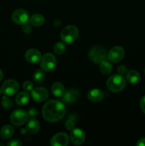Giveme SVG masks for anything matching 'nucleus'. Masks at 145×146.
Returning a JSON list of instances; mask_svg holds the SVG:
<instances>
[{
  "mask_svg": "<svg viewBox=\"0 0 145 146\" xmlns=\"http://www.w3.org/2000/svg\"><path fill=\"white\" fill-rule=\"evenodd\" d=\"M65 106L61 101L51 100L44 104L42 109L43 117L49 122H56L62 119L65 115Z\"/></svg>",
  "mask_w": 145,
  "mask_h": 146,
  "instance_id": "1",
  "label": "nucleus"
},
{
  "mask_svg": "<svg viewBox=\"0 0 145 146\" xmlns=\"http://www.w3.org/2000/svg\"><path fill=\"white\" fill-rule=\"evenodd\" d=\"M126 81L120 74H116L109 77L107 81L108 89L112 92H119L125 88Z\"/></svg>",
  "mask_w": 145,
  "mask_h": 146,
  "instance_id": "2",
  "label": "nucleus"
},
{
  "mask_svg": "<svg viewBox=\"0 0 145 146\" xmlns=\"http://www.w3.org/2000/svg\"><path fill=\"white\" fill-rule=\"evenodd\" d=\"M79 30L75 26L68 25L61 32V38L65 44H71L78 38Z\"/></svg>",
  "mask_w": 145,
  "mask_h": 146,
  "instance_id": "3",
  "label": "nucleus"
},
{
  "mask_svg": "<svg viewBox=\"0 0 145 146\" xmlns=\"http://www.w3.org/2000/svg\"><path fill=\"white\" fill-rule=\"evenodd\" d=\"M56 65V58L50 53L44 54L41 58V67L43 71L49 72L54 69Z\"/></svg>",
  "mask_w": 145,
  "mask_h": 146,
  "instance_id": "4",
  "label": "nucleus"
},
{
  "mask_svg": "<svg viewBox=\"0 0 145 146\" xmlns=\"http://www.w3.org/2000/svg\"><path fill=\"white\" fill-rule=\"evenodd\" d=\"M28 119V114L24 110L18 109L13 111L10 115V121L14 125L19 126L25 123Z\"/></svg>",
  "mask_w": 145,
  "mask_h": 146,
  "instance_id": "5",
  "label": "nucleus"
},
{
  "mask_svg": "<svg viewBox=\"0 0 145 146\" xmlns=\"http://www.w3.org/2000/svg\"><path fill=\"white\" fill-rule=\"evenodd\" d=\"M107 52L105 48L97 46L91 48L89 52V58L92 62L95 64H100L102 61L105 60Z\"/></svg>",
  "mask_w": 145,
  "mask_h": 146,
  "instance_id": "6",
  "label": "nucleus"
},
{
  "mask_svg": "<svg viewBox=\"0 0 145 146\" xmlns=\"http://www.w3.org/2000/svg\"><path fill=\"white\" fill-rule=\"evenodd\" d=\"M18 89H19V85L18 82L12 79L6 81L1 87V91L3 94L7 96L15 95L18 92Z\"/></svg>",
  "mask_w": 145,
  "mask_h": 146,
  "instance_id": "7",
  "label": "nucleus"
},
{
  "mask_svg": "<svg viewBox=\"0 0 145 146\" xmlns=\"http://www.w3.org/2000/svg\"><path fill=\"white\" fill-rule=\"evenodd\" d=\"M125 56V50L121 46H115L109 51L107 58L111 62L118 63Z\"/></svg>",
  "mask_w": 145,
  "mask_h": 146,
  "instance_id": "8",
  "label": "nucleus"
},
{
  "mask_svg": "<svg viewBox=\"0 0 145 146\" xmlns=\"http://www.w3.org/2000/svg\"><path fill=\"white\" fill-rule=\"evenodd\" d=\"M85 133L80 128H74L71 133V141L74 145H80L85 142Z\"/></svg>",
  "mask_w": 145,
  "mask_h": 146,
  "instance_id": "9",
  "label": "nucleus"
},
{
  "mask_svg": "<svg viewBox=\"0 0 145 146\" xmlns=\"http://www.w3.org/2000/svg\"><path fill=\"white\" fill-rule=\"evenodd\" d=\"M48 96V91L43 87H38L31 91V97L36 102H43L47 99Z\"/></svg>",
  "mask_w": 145,
  "mask_h": 146,
  "instance_id": "10",
  "label": "nucleus"
},
{
  "mask_svg": "<svg viewBox=\"0 0 145 146\" xmlns=\"http://www.w3.org/2000/svg\"><path fill=\"white\" fill-rule=\"evenodd\" d=\"M69 143V137L65 133H58L53 135L51 141L53 146H66Z\"/></svg>",
  "mask_w": 145,
  "mask_h": 146,
  "instance_id": "11",
  "label": "nucleus"
},
{
  "mask_svg": "<svg viewBox=\"0 0 145 146\" xmlns=\"http://www.w3.org/2000/svg\"><path fill=\"white\" fill-rule=\"evenodd\" d=\"M13 21L17 24H24L28 20V13L24 9H18L12 14Z\"/></svg>",
  "mask_w": 145,
  "mask_h": 146,
  "instance_id": "12",
  "label": "nucleus"
},
{
  "mask_svg": "<svg viewBox=\"0 0 145 146\" xmlns=\"http://www.w3.org/2000/svg\"><path fill=\"white\" fill-rule=\"evenodd\" d=\"M26 60L31 64H36L41 61V54L38 50L35 48H31L26 52Z\"/></svg>",
  "mask_w": 145,
  "mask_h": 146,
  "instance_id": "13",
  "label": "nucleus"
},
{
  "mask_svg": "<svg viewBox=\"0 0 145 146\" xmlns=\"http://www.w3.org/2000/svg\"><path fill=\"white\" fill-rule=\"evenodd\" d=\"M79 93L75 89H70L63 95V101L68 104L76 102L79 98Z\"/></svg>",
  "mask_w": 145,
  "mask_h": 146,
  "instance_id": "14",
  "label": "nucleus"
},
{
  "mask_svg": "<svg viewBox=\"0 0 145 146\" xmlns=\"http://www.w3.org/2000/svg\"><path fill=\"white\" fill-rule=\"evenodd\" d=\"M104 94L98 88L90 90L88 94V98L92 102H100L103 99Z\"/></svg>",
  "mask_w": 145,
  "mask_h": 146,
  "instance_id": "15",
  "label": "nucleus"
},
{
  "mask_svg": "<svg viewBox=\"0 0 145 146\" xmlns=\"http://www.w3.org/2000/svg\"><path fill=\"white\" fill-rule=\"evenodd\" d=\"M51 91L55 96L61 97L65 93V88L61 83L55 82L51 86Z\"/></svg>",
  "mask_w": 145,
  "mask_h": 146,
  "instance_id": "16",
  "label": "nucleus"
},
{
  "mask_svg": "<svg viewBox=\"0 0 145 146\" xmlns=\"http://www.w3.org/2000/svg\"><path fill=\"white\" fill-rule=\"evenodd\" d=\"M26 128L28 132L31 133H36L37 132H38V131L40 129L39 122L36 119H35V118H31L27 123Z\"/></svg>",
  "mask_w": 145,
  "mask_h": 146,
  "instance_id": "17",
  "label": "nucleus"
},
{
  "mask_svg": "<svg viewBox=\"0 0 145 146\" xmlns=\"http://www.w3.org/2000/svg\"><path fill=\"white\" fill-rule=\"evenodd\" d=\"M14 130L12 126L9 125H4L0 131V135L3 139H9L14 135Z\"/></svg>",
  "mask_w": 145,
  "mask_h": 146,
  "instance_id": "18",
  "label": "nucleus"
},
{
  "mask_svg": "<svg viewBox=\"0 0 145 146\" xmlns=\"http://www.w3.org/2000/svg\"><path fill=\"white\" fill-rule=\"evenodd\" d=\"M30 23L34 27H41L45 22V19L41 14H35L30 18Z\"/></svg>",
  "mask_w": 145,
  "mask_h": 146,
  "instance_id": "19",
  "label": "nucleus"
},
{
  "mask_svg": "<svg viewBox=\"0 0 145 146\" xmlns=\"http://www.w3.org/2000/svg\"><path fill=\"white\" fill-rule=\"evenodd\" d=\"M126 78L129 83L132 84H136L140 79V75L139 73L134 70H131L129 72L127 73Z\"/></svg>",
  "mask_w": 145,
  "mask_h": 146,
  "instance_id": "20",
  "label": "nucleus"
},
{
  "mask_svg": "<svg viewBox=\"0 0 145 146\" xmlns=\"http://www.w3.org/2000/svg\"><path fill=\"white\" fill-rule=\"evenodd\" d=\"M28 101H29V95L26 92L19 93L16 97V103L20 106L26 105Z\"/></svg>",
  "mask_w": 145,
  "mask_h": 146,
  "instance_id": "21",
  "label": "nucleus"
},
{
  "mask_svg": "<svg viewBox=\"0 0 145 146\" xmlns=\"http://www.w3.org/2000/svg\"><path fill=\"white\" fill-rule=\"evenodd\" d=\"M100 71L103 74H109L112 71V64L107 61H102V62L100 63Z\"/></svg>",
  "mask_w": 145,
  "mask_h": 146,
  "instance_id": "22",
  "label": "nucleus"
},
{
  "mask_svg": "<svg viewBox=\"0 0 145 146\" xmlns=\"http://www.w3.org/2000/svg\"><path fill=\"white\" fill-rule=\"evenodd\" d=\"M65 48H66V46H65L63 41V42H58L54 45L53 51L56 54L61 55V54H63L65 52Z\"/></svg>",
  "mask_w": 145,
  "mask_h": 146,
  "instance_id": "23",
  "label": "nucleus"
},
{
  "mask_svg": "<svg viewBox=\"0 0 145 146\" xmlns=\"http://www.w3.org/2000/svg\"><path fill=\"white\" fill-rule=\"evenodd\" d=\"M34 80L36 83H42L45 79V74L43 70H38L34 74Z\"/></svg>",
  "mask_w": 145,
  "mask_h": 146,
  "instance_id": "24",
  "label": "nucleus"
},
{
  "mask_svg": "<svg viewBox=\"0 0 145 146\" xmlns=\"http://www.w3.org/2000/svg\"><path fill=\"white\" fill-rule=\"evenodd\" d=\"M1 106L6 109H10L13 107V102L9 98L4 96L1 99Z\"/></svg>",
  "mask_w": 145,
  "mask_h": 146,
  "instance_id": "25",
  "label": "nucleus"
},
{
  "mask_svg": "<svg viewBox=\"0 0 145 146\" xmlns=\"http://www.w3.org/2000/svg\"><path fill=\"white\" fill-rule=\"evenodd\" d=\"M33 88H34V85H33L32 83L29 81H25V82L23 84V88H24L25 91H32Z\"/></svg>",
  "mask_w": 145,
  "mask_h": 146,
  "instance_id": "26",
  "label": "nucleus"
},
{
  "mask_svg": "<svg viewBox=\"0 0 145 146\" xmlns=\"http://www.w3.org/2000/svg\"><path fill=\"white\" fill-rule=\"evenodd\" d=\"M65 128L68 130H69V131H72V130H73L75 128V123L71 120H68L65 122Z\"/></svg>",
  "mask_w": 145,
  "mask_h": 146,
  "instance_id": "27",
  "label": "nucleus"
},
{
  "mask_svg": "<svg viewBox=\"0 0 145 146\" xmlns=\"http://www.w3.org/2000/svg\"><path fill=\"white\" fill-rule=\"evenodd\" d=\"M22 30H23V31L25 33V34H28L31 32V31H32V28H31V27L29 25V24L25 23V24H23Z\"/></svg>",
  "mask_w": 145,
  "mask_h": 146,
  "instance_id": "28",
  "label": "nucleus"
},
{
  "mask_svg": "<svg viewBox=\"0 0 145 146\" xmlns=\"http://www.w3.org/2000/svg\"><path fill=\"white\" fill-rule=\"evenodd\" d=\"M21 145H22V143L18 139L11 140L7 143V145L9 146H21Z\"/></svg>",
  "mask_w": 145,
  "mask_h": 146,
  "instance_id": "29",
  "label": "nucleus"
},
{
  "mask_svg": "<svg viewBox=\"0 0 145 146\" xmlns=\"http://www.w3.org/2000/svg\"><path fill=\"white\" fill-rule=\"evenodd\" d=\"M117 72L118 74H120L122 76L124 75L127 72L126 66H119L117 68Z\"/></svg>",
  "mask_w": 145,
  "mask_h": 146,
  "instance_id": "30",
  "label": "nucleus"
},
{
  "mask_svg": "<svg viewBox=\"0 0 145 146\" xmlns=\"http://www.w3.org/2000/svg\"><path fill=\"white\" fill-rule=\"evenodd\" d=\"M140 107L142 111L145 113V96L142 98L140 101Z\"/></svg>",
  "mask_w": 145,
  "mask_h": 146,
  "instance_id": "31",
  "label": "nucleus"
},
{
  "mask_svg": "<svg viewBox=\"0 0 145 146\" xmlns=\"http://www.w3.org/2000/svg\"><path fill=\"white\" fill-rule=\"evenodd\" d=\"M137 146H145V138L140 139L136 143Z\"/></svg>",
  "mask_w": 145,
  "mask_h": 146,
  "instance_id": "32",
  "label": "nucleus"
},
{
  "mask_svg": "<svg viewBox=\"0 0 145 146\" xmlns=\"http://www.w3.org/2000/svg\"><path fill=\"white\" fill-rule=\"evenodd\" d=\"M2 78H3V72H2V71L0 69V81L2 80Z\"/></svg>",
  "mask_w": 145,
  "mask_h": 146,
  "instance_id": "33",
  "label": "nucleus"
},
{
  "mask_svg": "<svg viewBox=\"0 0 145 146\" xmlns=\"http://www.w3.org/2000/svg\"><path fill=\"white\" fill-rule=\"evenodd\" d=\"M1 88H0V95H1Z\"/></svg>",
  "mask_w": 145,
  "mask_h": 146,
  "instance_id": "34",
  "label": "nucleus"
},
{
  "mask_svg": "<svg viewBox=\"0 0 145 146\" xmlns=\"http://www.w3.org/2000/svg\"><path fill=\"white\" fill-rule=\"evenodd\" d=\"M144 74H145V68H144Z\"/></svg>",
  "mask_w": 145,
  "mask_h": 146,
  "instance_id": "35",
  "label": "nucleus"
}]
</instances>
